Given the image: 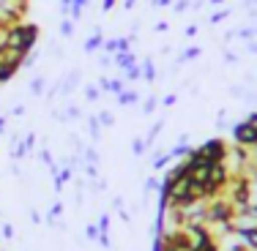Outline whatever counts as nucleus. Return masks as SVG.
<instances>
[{
	"mask_svg": "<svg viewBox=\"0 0 257 251\" xmlns=\"http://www.w3.org/2000/svg\"><path fill=\"white\" fill-rule=\"evenodd\" d=\"M36 39H39V28L25 25V22H20V25L6 30V44L17 47V50H22V52H30V47L36 44Z\"/></svg>",
	"mask_w": 257,
	"mask_h": 251,
	"instance_id": "f257e3e1",
	"label": "nucleus"
},
{
	"mask_svg": "<svg viewBox=\"0 0 257 251\" xmlns=\"http://www.w3.org/2000/svg\"><path fill=\"white\" fill-rule=\"evenodd\" d=\"M200 158H203L205 164H222L230 158V148L222 142V139H208L203 148H197Z\"/></svg>",
	"mask_w": 257,
	"mask_h": 251,
	"instance_id": "f03ea898",
	"label": "nucleus"
},
{
	"mask_svg": "<svg viewBox=\"0 0 257 251\" xmlns=\"http://www.w3.org/2000/svg\"><path fill=\"white\" fill-rule=\"evenodd\" d=\"M232 137H235V145H241V148H254V145H257V128L246 120V123H238L235 126Z\"/></svg>",
	"mask_w": 257,
	"mask_h": 251,
	"instance_id": "7ed1b4c3",
	"label": "nucleus"
},
{
	"mask_svg": "<svg viewBox=\"0 0 257 251\" xmlns=\"http://www.w3.org/2000/svg\"><path fill=\"white\" fill-rule=\"evenodd\" d=\"M235 235H241L243 243H246L252 251H257V224H254V226H238Z\"/></svg>",
	"mask_w": 257,
	"mask_h": 251,
	"instance_id": "20e7f679",
	"label": "nucleus"
},
{
	"mask_svg": "<svg viewBox=\"0 0 257 251\" xmlns=\"http://www.w3.org/2000/svg\"><path fill=\"white\" fill-rule=\"evenodd\" d=\"M14 71H17V69H9V66H0V85H3V82H9V79L14 77Z\"/></svg>",
	"mask_w": 257,
	"mask_h": 251,
	"instance_id": "39448f33",
	"label": "nucleus"
},
{
	"mask_svg": "<svg viewBox=\"0 0 257 251\" xmlns=\"http://www.w3.org/2000/svg\"><path fill=\"white\" fill-rule=\"evenodd\" d=\"M154 251H175V248H173V246H167V243H164L162 237H156V248H154Z\"/></svg>",
	"mask_w": 257,
	"mask_h": 251,
	"instance_id": "423d86ee",
	"label": "nucleus"
},
{
	"mask_svg": "<svg viewBox=\"0 0 257 251\" xmlns=\"http://www.w3.org/2000/svg\"><path fill=\"white\" fill-rule=\"evenodd\" d=\"M230 251H252L246 246V243H235V246H230Z\"/></svg>",
	"mask_w": 257,
	"mask_h": 251,
	"instance_id": "0eeeda50",
	"label": "nucleus"
},
{
	"mask_svg": "<svg viewBox=\"0 0 257 251\" xmlns=\"http://www.w3.org/2000/svg\"><path fill=\"white\" fill-rule=\"evenodd\" d=\"M249 123H252V126L257 128V112H254V115H249Z\"/></svg>",
	"mask_w": 257,
	"mask_h": 251,
	"instance_id": "6e6552de",
	"label": "nucleus"
}]
</instances>
